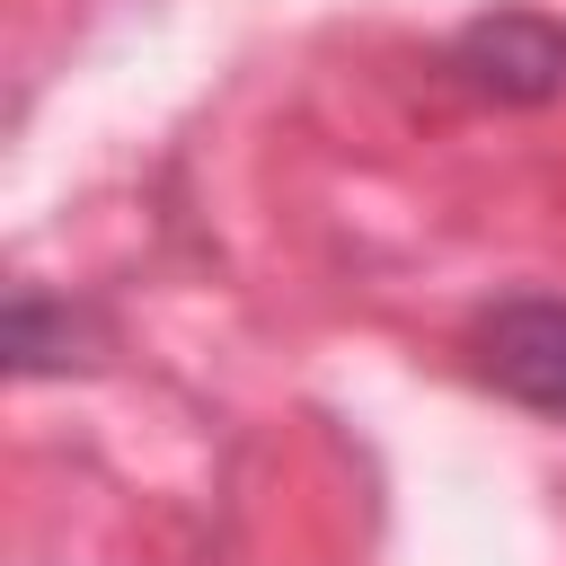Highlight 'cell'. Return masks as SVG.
Instances as JSON below:
<instances>
[{
    "label": "cell",
    "mask_w": 566,
    "mask_h": 566,
    "mask_svg": "<svg viewBox=\"0 0 566 566\" xmlns=\"http://www.w3.org/2000/svg\"><path fill=\"white\" fill-rule=\"evenodd\" d=\"M451 71H469V88H486V97L531 106L566 80V27H548L539 9H495L451 44Z\"/></svg>",
    "instance_id": "cell-2"
},
{
    "label": "cell",
    "mask_w": 566,
    "mask_h": 566,
    "mask_svg": "<svg viewBox=\"0 0 566 566\" xmlns=\"http://www.w3.org/2000/svg\"><path fill=\"white\" fill-rule=\"evenodd\" d=\"M469 354L504 398H522L539 416H566V301H539V292L531 301H495L478 318Z\"/></svg>",
    "instance_id": "cell-1"
}]
</instances>
